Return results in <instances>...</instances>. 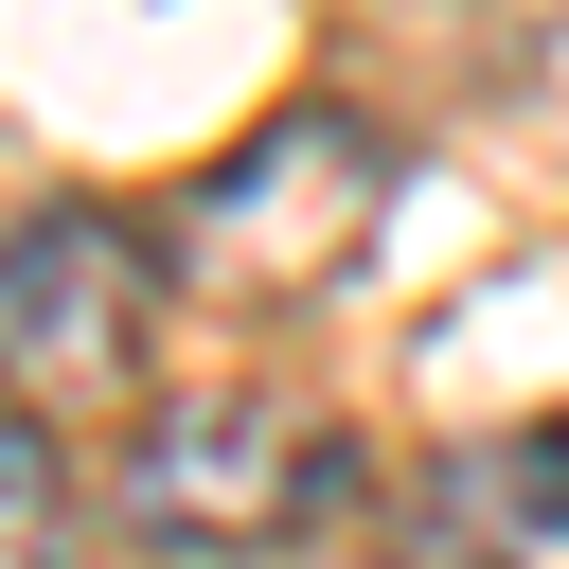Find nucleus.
Instances as JSON below:
<instances>
[{
    "label": "nucleus",
    "instance_id": "1",
    "mask_svg": "<svg viewBox=\"0 0 569 569\" xmlns=\"http://www.w3.org/2000/svg\"><path fill=\"white\" fill-rule=\"evenodd\" d=\"M391 178H409V160H391L373 107H267L231 160H196V178L160 196V267H178V302L302 320V302H338V284L373 267Z\"/></svg>",
    "mask_w": 569,
    "mask_h": 569
},
{
    "label": "nucleus",
    "instance_id": "2",
    "mask_svg": "<svg viewBox=\"0 0 569 569\" xmlns=\"http://www.w3.org/2000/svg\"><path fill=\"white\" fill-rule=\"evenodd\" d=\"M160 213H107V196H53L0 231V409L36 445L71 427H142L160 409Z\"/></svg>",
    "mask_w": 569,
    "mask_h": 569
},
{
    "label": "nucleus",
    "instance_id": "3",
    "mask_svg": "<svg viewBox=\"0 0 569 569\" xmlns=\"http://www.w3.org/2000/svg\"><path fill=\"white\" fill-rule=\"evenodd\" d=\"M338 498H356V462H338V427L302 391H160L124 427V462H107V516L142 551H178V569H267Z\"/></svg>",
    "mask_w": 569,
    "mask_h": 569
},
{
    "label": "nucleus",
    "instance_id": "4",
    "mask_svg": "<svg viewBox=\"0 0 569 569\" xmlns=\"http://www.w3.org/2000/svg\"><path fill=\"white\" fill-rule=\"evenodd\" d=\"M409 569H569V409H516V427H462L427 480H409Z\"/></svg>",
    "mask_w": 569,
    "mask_h": 569
},
{
    "label": "nucleus",
    "instance_id": "5",
    "mask_svg": "<svg viewBox=\"0 0 569 569\" xmlns=\"http://www.w3.org/2000/svg\"><path fill=\"white\" fill-rule=\"evenodd\" d=\"M0 569H71V480L18 409H0Z\"/></svg>",
    "mask_w": 569,
    "mask_h": 569
}]
</instances>
